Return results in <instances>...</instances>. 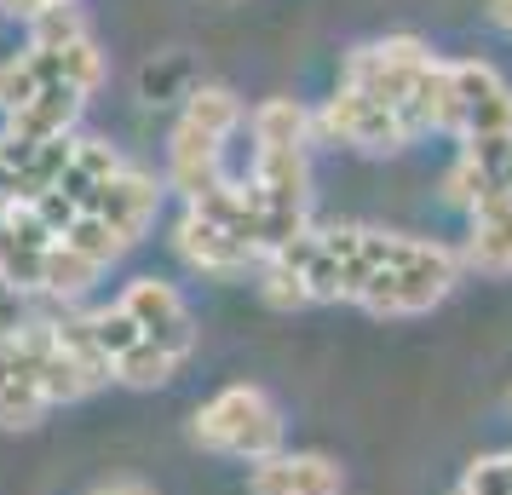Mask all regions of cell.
Masks as SVG:
<instances>
[{
  "mask_svg": "<svg viewBox=\"0 0 512 495\" xmlns=\"http://www.w3.org/2000/svg\"><path fill=\"white\" fill-rule=\"evenodd\" d=\"M110 386V363L87 334V311L0 329V432H35L52 409Z\"/></svg>",
  "mask_w": 512,
  "mask_h": 495,
  "instance_id": "cell-1",
  "label": "cell"
},
{
  "mask_svg": "<svg viewBox=\"0 0 512 495\" xmlns=\"http://www.w3.org/2000/svg\"><path fill=\"white\" fill-rule=\"evenodd\" d=\"M254 167L242 173L259 202V231H265V260L288 248L294 236L311 231V110L294 98H265L254 116Z\"/></svg>",
  "mask_w": 512,
  "mask_h": 495,
  "instance_id": "cell-2",
  "label": "cell"
},
{
  "mask_svg": "<svg viewBox=\"0 0 512 495\" xmlns=\"http://www.w3.org/2000/svg\"><path fill=\"white\" fill-rule=\"evenodd\" d=\"M242 127H248V104L231 87H196L173 121V139H167V185L185 202L213 190L225 179V150Z\"/></svg>",
  "mask_w": 512,
  "mask_h": 495,
  "instance_id": "cell-3",
  "label": "cell"
},
{
  "mask_svg": "<svg viewBox=\"0 0 512 495\" xmlns=\"http://www.w3.org/2000/svg\"><path fill=\"white\" fill-rule=\"evenodd\" d=\"M455 283H461V254L455 248H443L432 236L392 231V248H386V260L369 277L357 306L369 317H426L432 306H443L455 294Z\"/></svg>",
  "mask_w": 512,
  "mask_h": 495,
  "instance_id": "cell-4",
  "label": "cell"
},
{
  "mask_svg": "<svg viewBox=\"0 0 512 495\" xmlns=\"http://www.w3.org/2000/svg\"><path fill=\"white\" fill-rule=\"evenodd\" d=\"M282 438H288V421H282V403L254 386V380H231L219 386L208 403H196L190 415V444L208 449V455H225V461H265L277 455Z\"/></svg>",
  "mask_w": 512,
  "mask_h": 495,
  "instance_id": "cell-5",
  "label": "cell"
},
{
  "mask_svg": "<svg viewBox=\"0 0 512 495\" xmlns=\"http://www.w3.org/2000/svg\"><path fill=\"white\" fill-rule=\"evenodd\" d=\"M432 64H438V52L426 47V41H415V35H380V41H363V47L346 58L340 87L374 98V104H386V110H397V116L409 121V104H415L420 81H426ZM409 133H415V127H409Z\"/></svg>",
  "mask_w": 512,
  "mask_h": 495,
  "instance_id": "cell-6",
  "label": "cell"
},
{
  "mask_svg": "<svg viewBox=\"0 0 512 495\" xmlns=\"http://www.w3.org/2000/svg\"><path fill=\"white\" fill-rule=\"evenodd\" d=\"M512 133V81L484 58H449V121L443 139H489Z\"/></svg>",
  "mask_w": 512,
  "mask_h": 495,
  "instance_id": "cell-7",
  "label": "cell"
},
{
  "mask_svg": "<svg viewBox=\"0 0 512 495\" xmlns=\"http://www.w3.org/2000/svg\"><path fill=\"white\" fill-rule=\"evenodd\" d=\"M311 133H323L328 144H346V150H363V156H397L415 144L409 121L397 110L351 93V87H334V98H323V110L311 116Z\"/></svg>",
  "mask_w": 512,
  "mask_h": 495,
  "instance_id": "cell-8",
  "label": "cell"
},
{
  "mask_svg": "<svg viewBox=\"0 0 512 495\" xmlns=\"http://www.w3.org/2000/svg\"><path fill=\"white\" fill-rule=\"evenodd\" d=\"M116 306L133 317V329H139L156 352L173 357V363L185 369L190 352H196V311H190V300L167 283V277H133V283L116 294Z\"/></svg>",
  "mask_w": 512,
  "mask_h": 495,
  "instance_id": "cell-9",
  "label": "cell"
},
{
  "mask_svg": "<svg viewBox=\"0 0 512 495\" xmlns=\"http://www.w3.org/2000/svg\"><path fill=\"white\" fill-rule=\"evenodd\" d=\"M173 254L196 271V277H248L265 265V248H259L254 236H242L236 225L225 219H213L202 208H185L179 213V225H173Z\"/></svg>",
  "mask_w": 512,
  "mask_h": 495,
  "instance_id": "cell-10",
  "label": "cell"
},
{
  "mask_svg": "<svg viewBox=\"0 0 512 495\" xmlns=\"http://www.w3.org/2000/svg\"><path fill=\"white\" fill-rule=\"evenodd\" d=\"M58 236L41 225V213L29 202L0 196V288L6 294H41V265Z\"/></svg>",
  "mask_w": 512,
  "mask_h": 495,
  "instance_id": "cell-11",
  "label": "cell"
},
{
  "mask_svg": "<svg viewBox=\"0 0 512 495\" xmlns=\"http://www.w3.org/2000/svg\"><path fill=\"white\" fill-rule=\"evenodd\" d=\"M248 495H346V467L323 449H277L248 467Z\"/></svg>",
  "mask_w": 512,
  "mask_h": 495,
  "instance_id": "cell-12",
  "label": "cell"
},
{
  "mask_svg": "<svg viewBox=\"0 0 512 495\" xmlns=\"http://www.w3.org/2000/svg\"><path fill=\"white\" fill-rule=\"evenodd\" d=\"M70 139H12L0 133V196L6 202H35L41 190L58 185V173L70 162Z\"/></svg>",
  "mask_w": 512,
  "mask_h": 495,
  "instance_id": "cell-13",
  "label": "cell"
},
{
  "mask_svg": "<svg viewBox=\"0 0 512 495\" xmlns=\"http://www.w3.org/2000/svg\"><path fill=\"white\" fill-rule=\"evenodd\" d=\"M87 213H98V219L116 231L121 248H133V242H144V231H150V225H156V213H162V185H156L144 167L121 162V173L98 190V202Z\"/></svg>",
  "mask_w": 512,
  "mask_h": 495,
  "instance_id": "cell-14",
  "label": "cell"
},
{
  "mask_svg": "<svg viewBox=\"0 0 512 495\" xmlns=\"http://www.w3.org/2000/svg\"><path fill=\"white\" fill-rule=\"evenodd\" d=\"M455 254H461V271L512 277V196H489L484 208L466 213V242Z\"/></svg>",
  "mask_w": 512,
  "mask_h": 495,
  "instance_id": "cell-15",
  "label": "cell"
},
{
  "mask_svg": "<svg viewBox=\"0 0 512 495\" xmlns=\"http://www.w3.org/2000/svg\"><path fill=\"white\" fill-rule=\"evenodd\" d=\"M81 110H87L81 93H70V87H41L24 110L6 116V133H12V139H70Z\"/></svg>",
  "mask_w": 512,
  "mask_h": 495,
  "instance_id": "cell-16",
  "label": "cell"
},
{
  "mask_svg": "<svg viewBox=\"0 0 512 495\" xmlns=\"http://www.w3.org/2000/svg\"><path fill=\"white\" fill-rule=\"evenodd\" d=\"M461 156L478 167L489 196H512V133H489V139H466Z\"/></svg>",
  "mask_w": 512,
  "mask_h": 495,
  "instance_id": "cell-17",
  "label": "cell"
},
{
  "mask_svg": "<svg viewBox=\"0 0 512 495\" xmlns=\"http://www.w3.org/2000/svg\"><path fill=\"white\" fill-rule=\"evenodd\" d=\"M466 495H512V449H489L461 472Z\"/></svg>",
  "mask_w": 512,
  "mask_h": 495,
  "instance_id": "cell-18",
  "label": "cell"
},
{
  "mask_svg": "<svg viewBox=\"0 0 512 495\" xmlns=\"http://www.w3.org/2000/svg\"><path fill=\"white\" fill-rule=\"evenodd\" d=\"M58 6H75V0H0V12L18 18V24H41V18L58 12Z\"/></svg>",
  "mask_w": 512,
  "mask_h": 495,
  "instance_id": "cell-19",
  "label": "cell"
},
{
  "mask_svg": "<svg viewBox=\"0 0 512 495\" xmlns=\"http://www.w3.org/2000/svg\"><path fill=\"white\" fill-rule=\"evenodd\" d=\"M93 495H156L144 478H110V484H98Z\"/></svg>",
  "mask_w": 512,
  "mask_h": 495,
  "instance_id": "cell-20",
  "label": "cell"
},
{
  "mask_svg": "<svg viewBox=\"0 0 512 495\" xmlns=\"http://www.w3.org/2000/svg\"><path fill=\"white\" fill-rule=\"evenodd\" d=\"M489 18H495V29L512 35V0H489Z\"/></svg>",
  "mask_w": 512,
  "mask_h": 495,
  "instance_id": "cell-21",
  "label": "cell"
},
{
  "mask_svg": "<svg viewBox=\"0 0 512 495\" xmlns=\"http://www.w3.org/2000/svg\"><path fill=\"white\" fill-rule=\"evenodd\" d=\"M449 495H466V490H461V484H455V490H449Z\"/></svg>",
  "mask_w": 512,
  "mask_h": 495,
  "instance_id": "cell-22",
  "label": "cell"
},
{
  "mask_svg": "<svg viewBox=\"0 0 512 495\" xmlns=\"http://www.w3.org/2000/svg\"><path fill=\"white\" fill-rule=\"evenodd\" d=\"M507 409H512V398H507Z\"/></svg>",
  "mask_w": 512,
  "mask_h": 495,
  "instance_id": "cell-23",
  "label": "cell"
}]
</instances>
